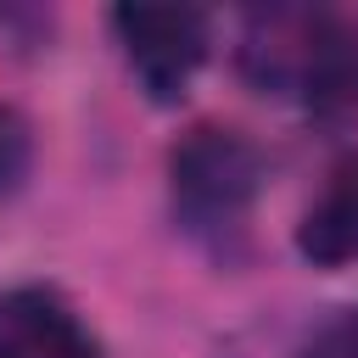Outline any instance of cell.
I'll return each mask as SVG.
<instances>
[{"label": "cell", "mask_w": 358, "mask_h": 358, "mask_svg": "<svg viewBox=\"0 0 358 358\" xmlns=\"http://www.w3.org/2000/svg\"><path fill=\"white\" fill-rule=\"evenodd\" d=\"M0 358H101V341L56 291L17 285L0 296Z\"/></svg>", "instance_id": "3957f363"}, {"label": "cell", "mask_w": 358, "mask_h": 358, "mask_svg": "<svg viewBox=\"0 0 358 358\" xmlns=\"http://www.w3.org/2000/svg\"><path fill=\"white\" fill-rule=\"evenodd\" d=\"M168 173H173V207L185 213L190 229H235L263 190V151L241 129L201 123L173 145Z\"/></svg>", "instance_id": "6da1fadb"}, {"label": "cell", "mask_w": 358, "mask_h": 358, "mask_svg": "<svg viewBox=\"0 0 358 358\" xmlns=\"http://www.w3.org/2000/svg\"><path fill=\"white\" fill-rule=\"evenodd\" d=\"M28 157H34V140H28V123L0 106V190H11L22 173H28Z\"/></svg>", "instance_id": "5b68a950"}, {"label": "cell", "mask_w": 358, "mask_h": 358, "mask_svg": "<svg viewBox=\"0 0 358 358\" xmlns=\"http://www.w3.org/2000/svg\"><path fill=\"white\" fill-rule=\"evenodd\" d=\"M341 330V347H347V358H358V313L347 319V324H336Z\"/></svg>", "instance_id": "8992f818"}, {"label": "cell", "mask_w": 358, "mask_h": 358, "mask_svg": "<svg viewBox=\"0 0 358 358\" xmlns=\"http://www.w3.org/2000/svg\"><path fill=\"white\" fill-rule=\"evenodd\" d=\"M112 28L151 101H179L207 62V17L190 6H117Z\"/></svg>", "instance_id": "7a4b0ae2"}, {"label": "cell", "mask_w": 358, "mask_h": 358, "mask_svg": "<svg viewBox=\"0 0 358 358\" xmlns=\"http://www.w3.org/2000/svg\"><path fill=\"white\" fill-rule=\"evenodd\" d=\"M296 252L319 268L358 263V151L341 157L319 190V201L296 224Z\"/></svg>", "instance_id": "277c9868"}]
</instances>
